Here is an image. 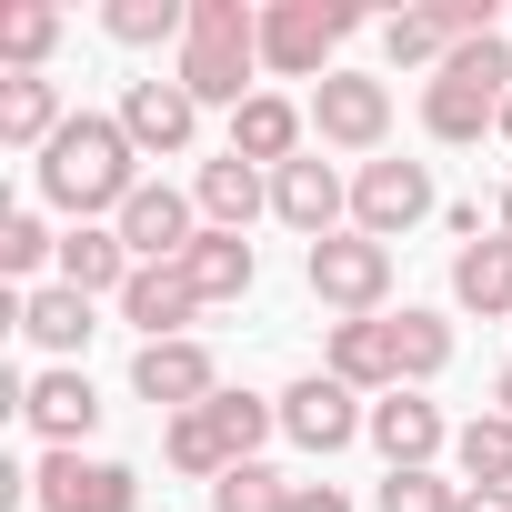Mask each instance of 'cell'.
Returning <instances> with one entry per match:
<instances>
[{
    "label": "cell",
    "mask_w": 512,
    "mask_h": 512,
    "mask_svg": "<svg viewBox=\"0 0 512 512\" xmlns=\"http://www.w3.org/2000/svg\"><path fill=\"white\" fill-rule=\"evenodd\" d=\"M141 151H131V131L121 121H101V111H81V121H61V141L41 151V201L51 211H71V221H91V211H111L121 221V201L141 191V171H131Z\"/></svg>",
    "instance_id": "obj_1"
},
{
    "label": "cell",
    "mask_w": 512,
    "mask_h": 512,
    "mask_svg": "<svg viewBox=\"0 0 512 512\" xmlns=\"http://www.w3.org/2000/svg\"><path fill=\"white\" fill-rule=\"evenodd\" d=\"M251 71H262V11H241V0H191V41L171 61V81L191 101H251Z\"/></svg>",
    "instance_id": "obj_2"
},
{
    "label": "cell",
    "mask_w": 512,
    "mask_h": 512,
    "mask_svg": "<svg viewBox=\"0 0 512 512\" xmlns=\"http://www.w3.org/2000/svg\"><path fill=\"white\" fill-rule=\"evenodd\" d=\"M502 91H512V41H462L422 81V131L432 141H482V131H502Z\"/></svg>",
    "instance_id": "obj_3"
},
{
    "label": "cell",
    "mask_w": 512,
    "mask_h": 512,
    "mask_svg": "<svg viewBox=\"0 0 512 512\" xmlns=\"http://www.w3.org/2000/svg\"><path fill=\"white\" fill-rule=\"evenodd\" d=\"M302 282H312V302H322V312H342V322H382L392 241H372V231H332V241H312V251H302Z\"/></svg>",
    "instance_id": "obj_4"
},
{
    "label": "cell",
    "mask_w": 512,
    "mask_h": 512,
    "mask_svg": "<svg viewBox=\"0 0 512 512\" xmlns=\"http://www.w3.org/2000/svg\"><path fill=\"white\" fill-rule=\"evenodd\" d=\"M362 31V11H352V0H272V11H262V71H322L342 41Z\"/></svg>",
    "instance_id": "obj_5"
},
{
    "label": "cell",
    "mask_w": 512,
    "mask_h": 512,
    "mask_svg": "<svg viewBox=\"0 0 512 512\" xmlns=\"http://www.w3.org/2000/svg\"><path fill=\"white\" fill-rule=\"evenodd\" d=\"M422 211H432V171H422V161H362V171H352V231L402 241Z\"/></svg>",
    "instance_id": "obj_6"
},
{
    "label": "cell",
    "mask_w": 512,
    "mask_h": 512,
    "mask_svg": "<svg viewBox=\"0 0 512 512\" xmlns=\"http://www.w3.org/2000/svg\"><path fill=\"white\" fill-rule=\"evenodd\" d=\"M41 512H141V472L131 462H81V452H51L31 472Z\"/></svg>",
    "instance_id": "obj_7"
},
{
    "label": "cell",
    "mask_w": 512,
    "mask_h": 512,
    "mask_svg": "<svg viewBox=\"0 0 512 512\" xmlns=\"http://www.w3.org/2000/svg\"><path fill=\"white\" fill-rule=\"evenodd\" d=\"M312 131H322L332 151H382V131H392V91L362 81V71H322V91H312Z\"/></svg>",
    "instance_id": "obj_8"
},
{
    "label": "cell",
    "mask_w": 512,
    "mask_h": 512,
    "mask_svg": "<svg viewBox=\"0 0 512 512\" xmlns=\"http://www.w3.org/2000/svg\"><path fill=\"white\" fill-rule=\"evenodd\" d=\"M191 211H201L191 191H171V181H141V191L121 201V221H111V231L131 241V262H181V251L201 241V221H191Z\"/></svg>",
    "instance_id": "obj_9"
},
{
    "label": "cell",
    "mask_w": 512,
    "mask_h": 512,
    "mask_svg": "<svg viewBox=\"0 0 512 512\" xmlns=\"http://www.w3.org/2000/svg\"><path fill=\"white\" fill-rule=\"evenodd\" d=\"M282 432H292L302 452H342L352 432H372V412H362V392H352V382L312 372V382H292V392H282Z\"/></svg>",
    "instance_id": "obj_10"
},
{
    "label": "cell",
    "mask_w": 512,
    "mask_h": 512,
    "mask_svg": "<svg viewBox=\"0 0 512 512\" xmlns=\"http://www.w3.org/2000/svg\"><path fill=\"white\" fill-rule=\"evenodd\" d=\"M121 131H131V151L141 161H161V151H191V131H201V101L181 91V81H131L121 91Z\"/></svg>",
    "instance_id": "obj_11"
},
{
    "label": "cell",
    "mask_w": 512,
    "mask_h": 512,
    "mask_svg": "<svg viewBox=\"0 0 512 512\" xmlns=\"http://www.w3.org/2000/svg\"><path fill=\"white\" fill-rule=\"evenodd\" d=\"M131 392H141V402H161V412L181 422V412H201V402L221 392V372H211V352H201V342H141Z\"/></svg>",
    "instance_id": "obj_12"
},
{
    "label": "cell",
    "mask_w": 512,
    "mask_h": 512,
    "mask_svg": "<svg viewBox=\"0 0 512 512\" xmlns=\"http://www.w3.org/2000/svg\"><path fill=\"white\" fill-rule=\"evenodd\" d=\"M272 211H282L292 231L332 241V221L352 211V191H342V171H332L322 151H302V161H282V171H272Z\"/></svg>",
    "instance_id": "obj_13"
},
{
    "label": "cell",
    "mask_w": 512,
    "mask_h": 512,
    "mask_svg": "<svg viewBox=\"0 0 512 512\" xmlns=\"http://www.w3.org/2000/svg\"><path fill=\"white\" fill-rule=\"evenodd\" d=\"M442 442H452V422H442L422 392H382V402H372V452H382L392 472H432Z\"/></svg>",
    "instance_id": "obj_14"
},
{
    "label": "cell",
    "mask_w": 512,
    "mask_h": 512,
    "mask_svg": "<svg viewBox=\"0 0 512 512\" xmlns=\"http://www.w3.org/2000/svg\"><path fill=\"white\" fill-rule=\"evenodd\" d=\"M302 131H312V111H292L282 91H251V101L231 111V151H241L251 171H282V161H302Z\"/></svg>",
    "instance_id": "obj_15"
},
{
    "label": "cell",
    "mask_w": 512,
    "mask_h": 512,
    "mask_svg": "<svg viewBox=\"0 0 512 512\" xmlns=\"http://www.w3.org/2000/svg\"><path fill=\"white\" fill-rule=\"evenodd\" d=\"M201 312V292L181 282V262H141L131 292H121V322H141V342H191L181 322Z\"/></svg>",
    "instance_id": "obj_16"
},
{
    "label": "cell",
    "mask_w": 512,
    "mask_h": 512,
    "mask_svg": "<svg viewBox=\"0 0 512 512\" xmlns=\"http://www.w3.org/2000/svg\"><path fill=\"white\" fill-rule=\"evenodd\" d=\"M21 412H31V432H51V452H81L91 422H101V402H91L81 372H41V382H21Z\"/></svg>",
    "instance_id": "obj_17"
},
{
    "label": "cell",
    "mask_w": 512,
    "mask_h": 512,
    "mask_svg": "<svg viewBox=\"0 0 512 512\" xmlns=\"http://www.w3.org/2000/svg\"><path fill=\"white\" fill-rule=\"evenodd\" d=\"M0 141H11V151H51V141H61V91H51V71H0Z\"/></svg>",
    "instance_id": "obj_18"
},
{
    "label": "cell",
    "mask_w": 512,
    "mask_h": 512,
    "mask_svg": "<svg viewBox=\"0 0 512 512\" xmlns=\"http://www.w3.org/2000/svg\"><path fill=\"white\" fill-rule=\"evenodd\" d=\"M131 272H141V262H131V241H121V231H101V221L61 231V282H71V292L101 302V292H131Z\"/></svg>",
    "instance_id": "obj_19"
},
{
    "label": "cell",
    "mask_w": 512,
    "mask_h": 512,
    "mask_svg": "<svg viewBox=\"0 0 512 512\" xmlns=\"http://www.w3.org/2000/svg\"><path fill=\"white\" fill-rule=\"evenodd\" d=\"M251 272H262V262H251V241H241V231H211V221H201V241L181 251V282H191L201 302H241Z\"/></svg>",
    "instance_id": "obj_20"
},
{
    "label": "cell",
    "mask_w": 512,
    "mask_h": 512,
    "mask_svg": "<svg viewBox=\"0 0 512 512\" xmlns=\"http://www.w3.org/2000/svg\"><path fill=\"white\" fill-rule=\"evenodd\" d=\"M452 302H462V312H482V322H502V312H512V241H502V231L452 251Z\"/></svg>",
    "instance_id": "obj_21"
},
{
    "label": "cell",
    "mask_w": 512,
    "mask_h": 512,
    "mask_svg": "<svg viewBox=\"0 0 512 512\" xmlns=\"http://www.w3.org/2000/svg\"><path fill=\"white\" fill-rule=\"evenodd\" d=\"M191 201H201V221H211V231H241L251 211L272 201V181L251 171L241 151H221V161H201V181H191Z\"/></svg>",
    "instance_id": "obj_22"
},
{
    "label": "cell",
    "mask_w": 512,
    "mask_h": 512,
    "mask_svg": "<svg viewBox=\"0 0 512 512\" xmlns=\"http://www.w3.org/2000/svg\"><path fill=\"white\" fill-rule=\"evenodd\" d=\"M332 382H352V392H402L392 322H332Z\"/></svg>",
    "instance_id": "obj_23"
},
{
    "label": "cell",
    "mask_w": 512,
    "mask_h": 512,
    "mask_svg": "<svg viewBox=\"0 0 512 512\" xmlns=\"http://www.w3.org/2000/svg\"><path fill=\"white\" fill-rule=\"evenodd\" d=\"M21 332H31L41 352H81V342H91V292H71V282L31 292V302H21Z\"/></svg>",
    "instance_id": "obj_24"
},
{
    "label": "cell",
    "mask_w": 512,
    "mask_h": 512,
    "mask_svg": "<svg viewBox=\"0 0 512 512\" xmlns=\"http://www.w3.org/2000/svg\"><path fill=\"white\" fill-rule=\"evenodd\" d=\"M61 51V11L51 0H11V11H0V71H41Z\"/></svg>",
    "instance_id": "obj_25"
},
{
    "label": "cell",
    "mask_w": 512,
    "mask_h": 512,
    "mask_svg": "<svg viewBox=\"0 0 512 512\" xmlns=\"http://www.w3.org/2000/svg\"><path fill=\"white\" fill-rule=\"evenodd\" d=\"M101 31L121 51H151V41H191V0H111Z\"/></svg>",
    "instance_id": "obj_26"
},
{
    "label": "cell",
    "mask_w": 512,
    "mask_h": 512,
    "mask_svg": "<svg viewBox=\"0 0 512 512\" xmlns=\"http://www.w3.org/2000/svg\"><path fill=\"white\" fill-rule=\"evenodd\" d=\"M161 452H171V472H191V482H221V472L241 462V452L221 442V422H211V412H181V422L161 432Z\"/></svg>",
    "instance_id": "obj_27"
},
{
    "label": "cell",
    "mask_w": 512,
    "mask_h": 512,
    "mask_svg": "<svg viewBox=\"0 0 512 512\" xmlns=\"http://www.w3.org/2000/svg\"><path fill=\"white\" fill-rule=\"evenodd\" d=\"M452 462H462V482H512V412L462 422L452 432Z\"/></svg>",
    "instance_id": "obj_28"
},
{
    "label": "cell",
    "mask_w": 512,
    "mask_h": 512,
    "mask_svg": "<svg viewBox=\"0 0 512 512\" xmlns=\"http://www.w3.org/2000/svg\"><path fill=\"white\" fill-rule=\"evenodd\" d=\"M292 492H302V482H282L272 462H231V472L211 482V512H292Z\"/></svg>",
    "instance_id": "obj_29"
},
{
    "label": "cell",
    "mask_w": 512,
    "mask_h": 512,
    "mask_svg": "<svg viewBox=\"0 0 512 512\" xmlns=\"http://www.w3.org/2000/svg\"><path fill=\"white\" fill-rule=\"evenodd\" d=\"M392 362H402V382H432V372L452 362V322H442V312H402V322H392Z\"/></svg>",
    "instance_id": "obj_30"
},
{
    "label": "cell",
    "mask_w": 512,
    "mask_h": 512,
    "mask_svg": "<svg viewBox=\"0 0 512 512\" xmlns=\"http://www.w3.org/2000/svg\"><path fill=\"white\" fill-rule=\"evenodd\" d=\"M201 412L221 422V442H231L241 462H262V432H282V402H251V392H211Z\"/></svg>",
    "instance_id": "obj_31"
},
{
    "label": "cell",
    "mask_w": 512,
    "mask_h": 512,
    "mask_svg": "<svg viewBox=\"0 0 512 512\" xmlns=\"http://www.w3.org/2000/svg\"><path fill=\"white\" fill-rule=\"evenodd\" d=\"M382 51H392V71H442V61H452V41H442L432 11H392V21H382Z\"/></svg>",
    "instance_id": "obj_32"
},
{
    "label": "cell",
    "mask_w": 512,
    "mask_h": 512,
    "mask_svg": "<svg viewBox=\"0 0 512 512\" xmlns=\"http://www.w3.org/2000/svg\"><path fill=\"white\" fill-rule=\"evenodd\" d=\"M41 262H61V241H51V221L41 211H11V221H0V272H41Z\"/></svg>",
    "instance_id": "obj_33"
},
{
    "label": "cell",
    "mask_w": 512,
    "mask_h": 512,
    "mask_svg": "<svg viewBox=\"0 0 512 512\" xmlns=\"http://www.w3.org/2000/svg\"><path fill=\"white\" fill-rule=\"evenodd\" d=\"M472 482H442V472H392L382 482V512H462Z\"/></svg>",
    "instance_id": "obj_34"
},
{
    "label": "cell",
    "mask_w": 512,
    "mask_h": 512,
    "mask_svg": "<svg viewBox=\"0 0 512 512\" xmlns=\"http://www.w3.org/2000/svg\"><path fill=\"white\" fill-rule=\"evenodd\" d=\"M292 512H352V502H342L332 482H302V492H292Z\"/></svg>",
    "instance_id": "obj_35"
},
{
    "label": "cell",
    "mask_w": 512,
    "mask_h": 512,
    "mask_svg": "<svg viewBox=\"0 0 512 512\" xmlns=\"http://www.w3.org/2000/svg\"><path fill=\"white\" fill-rule=\"evenodd\" d=\"M462 512H512V482H472V492H462Z\"/></svg>",
    "instance_id": "obj_36"
},
{
    "label": "cell",
    "mask_w": 512,
    "mask_h": 512,
    "mask_svg": "<svg viewBox=\"0 0 512 512\" xmlns=\"http://www.w3.org/2000/svg\"><path fill=\"white\" fill-rule=\"evenodd\" d=\"M492 231H502V241H512V181H502V201H492Z\"/></svg>",
    "instance_id": "obj_37"
},
{
    "label": "cell",
    "mask_w": 512,
    "mask_h": 512,
    "mask_svg": "<svg viewBox=\"0 0 512 512\" xmlns=\"http://www.w3.org/2000/svg\"><path fill=\"white\" fill-rule=\"evenodd\" d=\"M492 402H502V412H512V372H502V382H492Z\"/></svg>",
    "instance_id": "obj_38"
},
{
    "label": "cell",
    "mask_w": 512,
    "mask_h": 512,
    "mask_svg": "<svg viewBox=\"0 0 512 512\" xmlns=\"http://www.w3.org/2000/svg\"><path fill=\"white\" fill-rule=\"evenodd\" d=\"M502 141H512V91H502Z\"/></svg>",
    "instance_id": "obj_39"
}]
</instances>
